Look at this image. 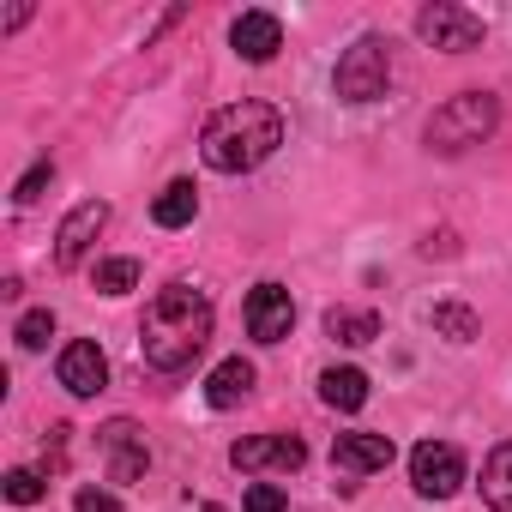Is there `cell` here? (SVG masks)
Returning <instances> with one entry per match:
<instances>
[{"instance_id": "cell-1", "label": "cell", "mask_w": 512, "mask_h": 512, "mask_svg": "<svg viewBox=\"0 0 512 512\" xmlns=\"http://www.w3.org/2000/svg\"><path fill=\"white\" fill-rule=\"evenodd\" d=\"M205 344H211V302L187 284L157 290L145 308V326H139V356L157 374H181L205 356Z\"/></svg>"}, {"instance_id": "cell-2", "label": "cell", "mask_w": 512, "mask_h": 512, "mask_svg": "<svg viewBox=\"0 0 512 512\" xmlns=\"http://www.w3.org/2000/svg\"><path fill=\"white\" fill-rule=\"evenodd\" d=\"M278 145H284V115H278L272 103H253V97L217 109V115L205 121V133H199V157H205V169H217V175H247V169H260Z\"/></svg>"}, {"instance_id": "cell-3", "label": "cell", "mask_w": 512, "mask_h": 512, "mask_svg": "<svg viewBox=\"0 0 512 512\" xmlns=\"http://www.w3.org/2000/svg\"><path fill=\"white\" fill-rule=\"evenodd\" d=\"M494 127H500V103H494L488 91H458L452 103H440V109L428 115V151L458 157V151L482 145Z\"/></svg>"}, {"instance_id": "cell-4", "label": "cell", "mask_w": 512, "mask_h": 512, "mask_svg": "<svg viewBox=\"0 0 512 512\" xmlns=\"http://www.w3.org/2000/svg\"><path fill=\"white\" fill-rule=\"evenodd\" d=\"M386 85H392V49H386V37H356L344 49L338 73H332L338 103H374V97H386Z\"/></svg>"}, {"instance_id": "cell-5", "label": "cell", "mask_w": 512, "mask_h": 512, "mask_svg": "<svg viewBox=\"0 0 512 512\" xmlns=\"http://www.w3.org/2000/svg\"><path fill=\"white\" fill-rule=\"evenodd\" d=\"M416 37H422L428 49L464 55V49H476V43L488 37V25H482V13H470V7H452V0H434V7H422V13H416Z\"/></svg>"}, {"instance_id": "cell-6", "label": "cell", "mask_w": 512, "mask_h": 512, "mask_svg": "<svg viewBox=\"0 0 512 512\" xmlns=\"http://www.w3.org/2000/svg\"><path fill=\"white\" fill-rule=\"evenodd\" d=\"M410 482H416V494H428V500H452V494L464 488V452H458L452 440H422V446L410 452Z\"/></svg>"}, {"instance_id": "cell-7", "label": "cell", "mask_w": 512, "mask_h": 512, "mask_svg": "<svg viewBox=\"0 0 512 512\" xmlns=\"http://www.w3.org/2000/svg\"><path fill=\"white\" fill-rule=\"evenodd\" d=\"M97 446H103V458H109V482H139V476L151 470L145 428H139V422H127V416L103 422V428H97Z\"/></svg>"}, {"instance_id": "cell-8", "label": "cell", "mask_w": 512, "mask_h": 512, "mask_svg": "<svg viewBox=\"0 0 512 512\" xmlns=\"http://www.w3.org/2000/svg\"><path fill=\"white\" fill-rule=\"evenodd\" d=\"M241 314H247V338H260V344H284L296 326V302L284 284H253Z\"/></svg>"}, {"instance_id": "cell-9", "label": "cell", "mask_w": 512, "mask_h": 512, "mask_svg": "<svg viewBox=\"0 0 512 512\" xmlns=\"http://www.w3.org/2000/svg\"><path fill=\"white\" fill-rule=\"evenodd\" d=\"M229 464L235 470H302L308 464V446L296 440V434H247V440H235L229 446Z\"/></svg>"}, {"instance_id": "cell-10", "label": "cell", "mask_w": 512, "mask_h": 512, "mask_svg": "<svg viewBox=\"0 0 512 512\" xmlns=\"http://www.w3.org/2000/svg\"><path fill=\"white\" fill-rule=\"evenodd\" d=\"M103 223H109V205H103V199H85V205L67 211V223L55 229V266H61V272L85 266V253H91V241L103 235Z\"/></svg>"}, {"instance_id": "cell-11", "label": "cell", "mask_w": 512, "mask_h": 512, "mask_svg": "<svg viewBox=\"0 0 512 512\" xmlns=\"http://www.w3.org/2000/svg\"><path fill=\"white\" fill-rule=\"evenodd\" d=\"M386 464H392V434L356 428V434H338V440H332V470H338V476H374V470H386Z\"/></svg>"}, {"instance_id": "cell-12", "label": "cell", "mask_w": 512, "mask_h": 512, "mask_svg": "<svg viewBox=\"0 0 512 512\" xmlns=\"http://www.w3.org/2000/svg\"><path fill=\"white\" fill-rule=\"evenodd\" d=\"M61 386H67L73 398H97V392L109 386V356H103L91 338L67 344V350H61Z\"/></svg>"}, {"instance_id": "cell-13", "label": "cell", "mask_w": 512, "mask_h": 512, "mask_svg": "<svg viewBox=\"0 0 512 512\" xmlns=\"http://www.w3.org/2000/svg\"><path fill=\"white\" fill-rule=\"evenodd\" d=\"M229 43H235L241 61L266 67V61L284 49V25H278V13H241V19L229 25Z\"/></svg>"}, {"instance_id": "cell-14", "label": "cell", "mask_w": 512, "mask_h": 512, "mask_svg": "<svg viewBox=\"0 0 512 512\" xmlns=\"http://www.w3.org/2000/svg\"><path fill=\"white\" fill-rule=\"evenodd\" d=\"M253 380H260V374H253V362L229 356V362L211 368V380H205V404H211V410H235V404H247Z\"/></svg>"}, {"instance_id": "cell-15", "label": "cell", "mask_w": 512, "mask_h": 512, "mask_svg": "<svg viewBox=\"0 0 512 512\" xmlns=\"http://www.w3.org/2000/svg\"><path fill=\"white\" fill-rule=\"evenodd\" d=\"M151 217H157V229H187V223L199 217V187H193V181H169V187L151 199Z\"/></svg>"}, {"instance_id": "cell-16", "label": "cell", "mask_w": 512, "mask_h": 512, "mask_svg": "<svg viewBox=\"0 0 512 512\" xmlns=\"http://www.w3.org/2000/svg\"><path fill=\"white\" fill-rule=\"evenodd\" d=\"M320 398L332 410H362L368 404V374L362 368H326L320 374Z\"/></svg>"}, {"instance_id": "cell-17", "label": "cell", "mask_w": 512, "mask_h": 512, "mask_svg": "<svg viewBox=\"0 0 512 512\" xmlns=\"http://www.w3.org/2000/svg\"><path fill=\"white\" fill-rule=\"evenodd\" d=\"M482 500L494 512H512V440H500L482 464Z\"/></svg>"}, {"instance_id": "cell-18", "label": "cell", "mask_w": 512, "mask_h": 512, "mask_svg": "<svg viewBox=\"0 0 512 512\" xmlns=\"http://www.w3.org/2000/svg\"><path fill=\"white\" fill-rule=\"evenodd\" d=\"M326 332L356 350V344H374V338H380V314H374V308H332V314H326Z\"/></svg>"}, {"instance_id": "cell-19", "label": "cell", "mask_w": 512, "mask_h": 512, "mask_svg": "<svg viewBox=\"0 0 512 512\" xmlns=\"http://www.w3.org/2000/svg\"><path fill=\"white\" fill-rule=\"evenodd\" d=\"M434 332L452 338V344H476V338H482V314L464 308V302H440V308H434Z\"/></svg>"}, {"instance_id": "cell-20", "label": "cell", "mask_w": 512, "mask_h": 512, "mask_svg": "<svg viewBox=\"0 0 512 512\" xmlns=\"http://www.w3.org/2000/svg\"><path fill=\"white\" fill-rule=\"evenodd\" d=\"M133 284H139V260H103L97 266V290L103 296H127Z\"/></svg>"}, {"instance_id": "cell-21", "label": "cell", "mask_w": 512, "mask_h": 512, "mask_svg": "<svg viewBox=\"0 0 512 512\" xmlns=\"http://www.w3.org/2000/svg\"><path fill=\"white\" fill-rule=\"evenodd\" d=\"M13 338H19V350H43V344L55 338V314H49V308H31V314L19 320Z\"/></svg>"}, {"instance_id": "cell-22", "label": "cell", "mask_w": 512, "mask_h": 512, "mask_svg": "<svg viewBox=\"0 0 512 512\" xmlns=\"http://www.w3.org/2000/svg\"><path fill=\"white\" fill-rule=\"evenodd\" d=\"M241 512H290V500H284L278 482H253V488L241 494Z\"/></svg>"}, {"instance_id": "cell-23", "label": "cell", "mask_w": 512, "mask_h": 512, "mask_svg": "<svg viewBox=\"0 0 512 512\" xmlns=\"http://www.w3.org/2000/svg\"><path fill=\"white\" fill-rule=\"evenodd\" d=\"M7 500H13V506H37V500H43V476H37V470H13V476H7Z\"/></svg>"}, {"instance_id": "cell-24", "label": "cell", "mask_w": 512, "mask_h": 512, "mask_svg": "<svg viewBox=\"0 0 512 512\" xmlns=\"http://www.w3.org/2000/svg\"><path fill=\"white\" fill-rule=\"evenodd\" d=\"M49 181H55V163H37V169H31V175H25V181H19V193H13V199H19V205H37V199H43V187H49Z\"/></svg>"}, {"instance_id": "cell-25", "label": "cell", "mask_w": 512, "mask_h": 512, "mask_svg": "<svg viewBox=\"0 0 512 512\" xmlns=\"http://www.w3.org/2000/svg\"><path fill=\"white\" fill-rule=\"evenodd\" d=\"M79 512H121V500L109 494V488H79V500H73Z\"/></svg>"}, {"instance_id": "cell-26", "label": "cell", "mask_w": 512, "mask_h": 512, "mask_svg": "<svg viewBox=\"0 0 512 512\" xmlns=\"http://www.w3.org/2000/svg\"><path fill=\"white\" fill-rule=\"evenodd\" d=\"M31 19V7H7V13H0V31H19Z\"/></svg>"}]
</instances>
